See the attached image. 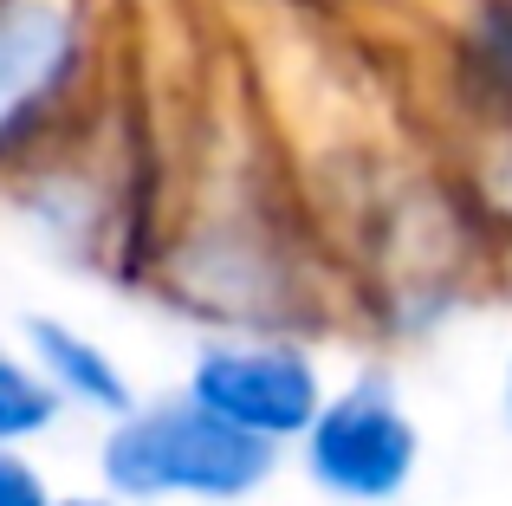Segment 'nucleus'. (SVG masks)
<instances>
[{
    "label": "nucleus",
    "instance_id": "4",
    "mask_svg": "<svg viewBox=\"0 0 512 506\" xmlns=\"http://www.w3.org/2000/svg\"><path fill=\"white\" fill-rule=\"evenodd\" d=\"M182 390L234 429L292 448L305 435V422L318 416L331 383H325V357L299 331L240 325V331H214L188 351Z\"/></svg>",
    "mask_w": 512,
    "mask_h": 506
},
{
    "label": "nucleus",
    "instance_id": "9",
    "mask_svg": "<svg viewBox=\"0 0 512 506\" xmlns=\"http://www.w3.org/2000/svg\"><path fill=\"white\" fill-rule=\"evenodd\" d=\"M506 422H512V370H506Z\"/></svg>",
    "mask_w": 512,
    "mask_h": 506
},
{
    "label": "nucleus",
    "instance_id": "10",
    "mask_svg": "<svg viewBox=\"0 0 512 506\" xmlns=\"http://www.w3.org/2000/svg\"><path fill=\"white\" fill-rule=\"evenodd\" d=\"M500 7H512V0H500Z\"/></svg>",
    "mask_w": 512,
    "mask_h": 506
},
{
    "label": "nucleus",
    "instance_id": "1",
    "mask_svg": "<svg viewBox=\"0 0 512 506\" xmlns=\"http://www.w3.org/2000/svg\"><path fill=\"white\" fill-rule=\"evenodd\" d=\"M286 448L221 422L175 383L163 396H137L117 422H98L91 468L98 487L124 506H240L266 494Z\"/></svg>",
    "mask_w": 512,
    "mask_h": 506
},
{
    "label": "nucleus",
    "instance_id": "5",
    "mask_svg": "<svg viewBox=\"0 0 512 506\" xmlns=\"http://www.w3.org/2000/svg\"><path fill=\"white\" fill-rule=\"evenodd\" d=\"M20 344H26V357L46 370V383L59 390L65 416L117 422L124 409H137L143 390H137V377H130V364L98 338V331L78 325V318L26 312V318H20Z\"/></svg>",
    "mask_w": 512,
    "mask_h": 506
},
{
    "label": "nucleus",
    "instance_id": "7",
    "mask_svg": "<svg viewBox=\"0 0 512 506\" xmlns=\"http://www.w3.org/2000/svg\"><path fill=\"white\" fill-rule=\"evenodd\" d=\"M52 474L33 461V448H0V506H52Z\"/></svg>",
    "mask_w": 512,
    "mask_h": 506
},
{
    "label": "nucleus",
    "instance_id": "3",
    "mask_svg": "<svg viewBox=\"0 0 512 506\" xmlns=\"http://www.w3.org/2000/svg\"><path fill=\"white\" fill-rule=\"evenodd\" d=\"M292 455L318 494L344 506H389L396 494H409L422 468V429L389 370H357L338 390H325Z\"/></svg>",
    "mask_w": 512,
    "mask_h": 506
},
{
    "label": "nucleus",
    "instance_id": "8",
    "mask_svg": "<svg viewBox=\"0 0 512 506\" xmlns=\"http://www.w3.org/2000/svg\"><path fill=\"white\" fill-rule=\"evenodd\" d=\"M52 506H124V500L104 494V487H91V494H52Z\"/></svg>",
    "mask_w": 512,
    "mask_h": 506
},
{
    "label": "nucleus",
    "instance_id": "2",
    "mask_svg": "<svg viewBox=\"0 0 512 506\" xmlns=\"http://www.w3.org/2000/svg\"><path fill=\"white\" fill-rule=\"evenodd\" d=\"M104 59V0H0V182L91 130Z\"/></svg>",
    "mask_w": 512,
    "mask_h": 506
},
{
    "label": "nucleus",
    "instance_id": "6",
    "mask_svg": "<svg viewBox=\"0 0 512 506\" xmlns=\"http://www.w3.org/2000/svg\"><path fill=\"white\" fill-rule=\"evenodd\" d=\"M65 422L59 390L26 357L20 338H0V448H33Z\"/></svg>",
    "mask_w": 512,
    "mask_h": 506
}]
</instances>
